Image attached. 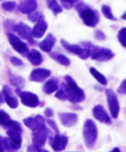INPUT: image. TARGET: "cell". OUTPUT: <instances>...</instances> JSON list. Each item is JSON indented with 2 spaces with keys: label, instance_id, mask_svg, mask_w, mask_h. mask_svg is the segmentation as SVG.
I'll list each match as a JSON object with an SVG mask.
<instances>
[{
  "label": "cell",
  "instance_id": "1",
  "mask_svg": "<svg viewBox=\"0 0 126 152\" xmlns=\"http://www.w3.org/2000/svg\"><path fill=\"white\" fill-rule=\"evenodd\" d=\"M64 80L65 83H62V89L66 93L67 100L73 104H79L83 102L86 98L85 92L78 86L74 79L71 76L67 75L64 77Z\"/></svg>",
  "mask_w": 126,
  "mask_h": 152
},
{
  "label": "cell",
  "instance_id": "2",
  "mask_svg": "<svg viewBox=\"0 0 126 152\" xmlns=\"http://www.w3.org/2000/svg\"><path fill=\"white\" fill-rule=\"evenodd\" d=\"M76 10L79 12L83 23L88 27H95L99 22V14L96 10L84 3H79L76 5Z\"/></svg>",
  "mask_w": 126,
  "mask_h": 152
},
{
  "label": "cell",
  "instance_id": "3",
  "mask_svg": "<svg viewBox=\"0 0 126 152\" xmlns=\"http://www.w3.org/2000/svg\"><path fill=\"white\" fill-rule=\"evenodd\" d=\"M81 45L83 46L87 47L90 49V51H91L90 57L93 60L99 61V62H106L113 58L114 57V53L110 49L94 45L90 42H82Z\"/></svg>",
  "mask_w": 126,
  "mask_h": 152
},
{
  "label": "cell",
  "instance_id": "4",
  "mask_svg": "<svg viewBox=\"0 0 126 152\" xmlns=\"http://www.w3.org/2000/svg\"><path fill=\"white\" fill-rule=\"evenodd\" d=\"M83 137L86 145L92 148L98 139V128L95 122L92 119H87L83 126Z\"/></svg>",
  "mask_w": 126,
  "mask_h": 152
},
{
  "label": "cell",
  "instance_id": "5",
  "mask_svg": "<svg viewBox=\"0 0 126 152\" xmlns=\"http://www.w3.org/2000/svg\"><path fill=\"white\" fill-rule=\"evenodd\" d=\"M6 129V133L8 137H10L12 141H14L16 143L22 145V132L23 129L20 125V124L17 121L10 120L6 124L4 125Z\"/></svg>",
  "mask_w": 126,
  "mask_h": 152
},
{
  "label": "cell",
  "instance_id": "6",
  "mask_svg": "<svg viewBox=\"0 0 126 152\" xmlns=\"http://www.w3.org/2000/svg\"><path fill=\"white\" fill-rule=\"evenodd\" d=\"M60 44L68 51L73 53V54L77 55L81 59L85 60V59H87L90 57L91 51H90V49L87 48V47H81L80 45H71V44H69L68 41H66L64 39L60 40Z\"/></svg>",
  "mask_w": 126,
  "mask_h": 152
},
{
  "label": "cell",
  "instance_id": "7",
  "mask_svg": "<svg viewBox=\"0 0 126 152\" xmlns=\"http://www.w3.org/2000/svg\"><path fill=\"white\" fill-rule=\"evenodd\" d=\"M16 93L20 97V100L23 105L30 107V108H35L39 105V98L36 94L30 92V91H22L20 89L16 90Z\"/></svg>",
  "mask_w": 126,
  "mask_h": 152
},
{
  "label": "cell",
  "instance_id": "8",
  "mask_svg": "<svg viewBox=\"0 0 126 152\" xmlns=\"http://www.w3.org/2000/svg\"><path fill=\"white\" fill-rule=\"evenodd\" d=\"M105 95H106V99H107V103H108L111 115L114 119H117L118 117L119 111H120V105H119L118 99H117L116 94L111 89L105 90Z\"/></svg>",
  "mask_w": 126,
  "mask_h": 152
},
{
  "label": "cell",
  "instance_id": "9",
  "mask_svg": "<svg viewBox=\"0 0 126 152\" xmlns=\"http://www.w3.org/2000/svg\"><path fill=\"white\" fill-rule=\"evenodd\" d=\"M13 31L21 37L24 40H28L30 43L31 44H35L34 36H33V32H32V29L26 23H23V22H19V23H16L13 25L12 27Z\"/></svg>",
  "mask_w": 126,
  "mask_h": 152
},
{
  "label": "cell",
  "instance_id": "10",
  "mask_svg": "<svg viewBox=\"0 0 126 152\" xmlns=\"http://www.w3.org/2000/svg\"><path fill=\"white\" fill-rule=\"evenodd\" d=\"M49 134V130L45 126L41 127L39 129H35L32 131V142L33 144L36 147L42 148L44 146L46 143V141L48 139Z\"/></svg>",
  "mask_w": 126,
  "mask_h": 152
},
{
  "label": "cell",
  "instance_id": "11",
  "mask_svg": "<svg viewBox=\"0 0 126 152\" xmlns=\"http://www.w3.org/2000/svg\"><path fill=\"white\" fill-rule=\"evenodd\" d=\"M8 39H9L10 45L17 52L24 55V57H26V55L29 52V48L24 42H23L17 36H16L13 33H10V32L8 33Z\"/></svg>",
  "mask_w": 126,
  "mask_h": 152
},
{
  "label": "cell",
  "instance_id": "12",
  "mask_svg": "<svg viewBox=\"0 0 126 152\" xmlns=\"http://www.w3.org/2000/svg\"><path fill=\"white\" fill-rule=\"evenodd\" d=\"M49 143L55 151H61L66 149L68 143V137L67 136L60 135L58 133L55 137H50Z\"/></svg>",
  "mask_w": 126,
  "mask_h": 152
},
{
  "label": "cell",
  "instance_id": "13",
  "mask_svg": "<svg viewBox=\"0 0 126 152\" xmlns=\"http://www.w3.org/2000/svg\"><path fill=\"white\" fill-rule=\"evenodd\" d=\"M92 115L96 120H98L99 122H100L102 124H107V125L112 124L111 117L106 112L104 106H102L101 104L94 106V108L92 109Z\"/></svg>",
  "mask_w": 126,
  "mask_h": 152
},
{
  "label": "cell",
  "instance_id": "14",
  "mask_svg": "<svg viewBox=\"0 0 126 152\" xmlns=\"http://www.w3.org/2000/svg\"><path fill=\"white\" fill-rule=\"evenodd\" d=\"M23 124L32 131L45 126V119L41 115H36L35 117H30L23 119Z\"/></svg>",
  "mask_w": 126,
  "mask_h": 152
},
{
  "label": "cell",
  "instance_id": "15",
  "mask_svg": "<svg viewBox=\"0 0 126 152\" xmlns=\"http://www.w3.org/2000/svg\"><path fill=\"white\" fill-rule=\"evenodd\" d=\"M51 75V70L44 68H37L31 71L30 75V80L32 82L42 83Z\"/></svg>",
  "mask_w": 126,
  "mask_h": 152
},
{
  "label": "cell",
  "instance_id": "16",
  "mask_svg": "<svg viewBox=\"0 0 126 152\" xmlns=\"http://www.w3.org/2000/svg\"><path fill=\"white\" fill-rule=\"evenodd\" d=\"M3 93L4 96V101L8 104V106L12 109H16L18 107V100L13 95L12 89L8 85H4L3 87Z\"/></svg>",
  "mask_w": 126,
  "mask_h": 152
},
{
  "label": "cell",
  "instance_id": "17",
  "mask_svg": "<svg viewBox=\"0 0 126 152\" xmlns=\"http://www.w3.org/2000/svg\"><path fill=\"white\" fill-rule=\"evenodd\" d=\"M59 118L62 125L66 127H72L78 123V116L75 113H59Z\"/></svg>",
  "mask_w": 126,
  "mask_h": 152
},
{
  "label": "cell",
  "instance_id": "18",
  "mask_svg": "<svg viewBox=\"0 0 126 152\" xmlns=\"http://www.w3.org/2000/svg\"><path fill=\"white\" fill-rule=\"evenodd\" d=\"M37 5L36 0H21L18 10L23 14H30L36 10Z\"/></svg>",
  "mask_w": 126,
  "mask_h": 152
},
{
  "label": "cell",
  "instance_id": "19",
  "mask_svg": "<svg viewBox=\"0 0 126 152\" xmlns=\"http://www.w3.org/2000/svg\"><path fill=\"white\" fill-rule=\"evenodd\" d=\"M55 42H56V38L55 37L49 33L48 34L47 37L39 44V47L40 49L44 51V52H50L53 49V47L55 46Z\"/></svg>",
  "mask_w": 126,
  "mask_h": 152
},
{
  "label": "cell",
  "instance_id": "20",
  "mask_svg": "<svg viewBox=\"0 0 126 152\" xmlns=\"http://www.w3.org/2000/svg\"><path fill=\"white\" fill-rule=\"evenodd\" d=\"M47 30H48V23L44 19H42L38 22H36V23L35 24V26L32 29L34 37H35V38L42 37L47 31Z\"/></svg>",
  "mask_w": 126,
  "mask_h": 152
},
{
  "label": "cell",
  "instance_id": "21",
  "mask_svg": "<svg viewBox=\"0 0 126 152\" xmlns=\"http://www.w3.org/2000/svg\"><path fill=\"white\" fill-rule=\"evenodd\" d=\"M26 57H27V58L29 59V61L35 66L40 65L43 61L42 54L37 50H35V49L31 50L30 51H29L28 54L26 55Z\"/></svg>",
  "mask_w": 126,
  "mask_h": 152
},
{
  "label": "cell",
  "instance_id": "22",
  "mask_svg": "<svg viewBox=\"0 0 126 152\" xmlns=\"http://www.w3.org/2000/svg\"><path fill=\"white\" fill-rule=\"evenodd\" d=\"M58 88H59V80L56 77H53L44 83L42 87V91L44 93L52 94L58 91Z\"/></svg>",
  "mask_w": 126,
  "mask_h": 152
},
{
  "label": "cell",
  "instance_id": "23",
  "mask_svg": "<svg viewBox=\"0 0 126 152\" xmlns=\"http://www.w3.org/2000/svg\"><path fill=\"white\" fill-rule=\"evenodd\" d=\"M50 58H53L54 60H55L58 64L63 65V66H69L71 64V61L70 59L65 56L64 54H61V53H59V52H52L50 53Z\"/></svg>",
  "mask_w": 126,
  "mask_h": 152
},
{
  "label": "cell",
  "instance_id": "24",
  "mask_svg": "<svg viewBox=\"0 0 126 152\" xmlns=\"http://www.w3.org/2000/svg\"><path fill=\"white\" fill-rule=\"evenodd\" d=\"M10 83H12V86L16 87L17 89H23L25 84V81L23 79V77H20V76H17V75H13V74H10Z\"/></svg>",
  "mask_w": 126,
  "mask_h": 152
},
{
  "label": "cell",
  "instance_id": "25",
  "mask_svg": "<svg viewBox=\"0 0 126 152\" xmlns=\"http://www.w3.org/2000/svg\"><path fill=\"white\" fill-rule=\"evenodd\" d=\"M4 146L5 151H16L21 148V145L16 143L10 137L4 138Z\"/></svg>",
  "mask_w": 126,
  "mask_h": 152
},
{
  "label": "cell",
  "instance_id": "26",
  "mask_svg": "<svg viewBox=\"0 0 126 152\" xmlns=\"http://www.w3.org/2000/svg\"><path fill=\"white\" fill-rule=\"evenodd\" d=\"M46 2L48 9L55 15H58L62 12V6L59 4L56 0H46Z\"/></svg>",
  "mask_w": 126,
  "mask_h": 152
},
{
  "label": "cell",
  "instance_id": "27",
  "mask_svg": "<svg viewBox=\"0 0 126 152\" xmlns=\"http://www.w3.org/2000/svg\"><path fill=\"white\" fill-rule=\"evenodd\" d=\"M89 71H90V73L92 74V76L98 81V82L100 84H102V85H106L107 84V79H106V77L104 76L102 73H100L99 70H97L95 68H93V67H91L90 69H89Z\"/></svg>",
  "mask_w": 126,
  "mask_h": 152
},
{
  "label": "cell",
  "instance_id": "28",
  "mask_svg": "<svg viewBox=\"0 0 126 152\" xmlns=\"http://www.w3.org/2000/svg\"><path fill=\"white\" fill-rule=\"evenodd\" d=\"M101 12L104 14V16L109 19V20H112V21H117V18H115V16L113 15V13L112 12V9L109 5L106 4H103L101 7Z\"/></svg>",
  "mask_w": 126,
  "mask_h": 152
},
{
  "label": "cell",
  "instance_id": "29",
  "mask_svg": "<svg viewBox=\"0 0 126 152\" xmlns=\"http://www.w3.org/2000/svg\"><path fill=\"white\" fill-rule=\"evenodd\" d=\"M28 18L31 21V22H38L42 19H44V16L42 15V13L39 12H33L29 14Z\"/></svg>",
  "mask_w": 126,
  "mask_h": 152
},
{
  "label": "cell",
  "instance_id": "30",
  "mask_svg": "<svg viewBox=\"0 0 126 152\" xmlns=\"http://www.w3.org/2000/svg\"><path fill=\"white\" fill-rule=\"evenodd\" d=\"M117 39L122 46L126 49V27L122 28L117 33Z\"/></svg>",
  "mask_w": 126,
  "mask_h": 152
},
{
  "label": "cell",
  "instance_id": "31",
  "mask_svg": "<svg viewBox=\"0 0 126 152\" xmlns=\"http://www.w3.org/2000/svg\"><path fill=\"white\" fill-rule=\"evenodd\" d=\"M2 8H3V10H4L6 12H13L16 8V2H14V1L4 2L2 4Z\"/></svg>",
  "mask_w": 126,
  "mask_h": 152
},
{
  "label": "cell",
  "instance_id": "32",
  "mask_svg": "<svg viewBox=\"0 0 126 152\" xmlns=\"http://www.w3.org/2000/svg\"><path fill=\"white\" fill-rule=\"evenodd\" d=\"M10 120H11V117L9 116V114H7L4 110H0V125L6 124Z\"/></svg>",
  "mask_w": 126,
  "mask_h": 152
},
{
  "label": "cell",
  "instance_id": "33",
  "mask_svg": "<svg viewBox=\"0 0 126 152\" xmlns=\"http://www.w3.org/2000/svg\"><path fill=\"white\" fill-rule=\"evenodd\" d=\"M61 1V4H62V6L66 9H71L73 5H74V3L77 2L78 0H60Z\"/></svg>",
  "mask_w": 126,
  "mask_h": 152
},
{
  "label": "cell",
  "instance_id": "34",
  "mask_svg": "<svg viewBox=\"0 0 126 152\" xmlns=\"http://www.w3.org/2000/svg\"><path fill=\"white\" fill-rule=\"evenodd\" d=\"M10 61H11V63H12V64L15 65V66H23V64H24L23 61L20 58H17V57H11L10 58Z\"/></svg>",
  "mask_w": 126,
  "mask_h": 152
},
{
  "label": "cell",
  "instance_id": "35",
  "mask_svg": "<svg viewBox=\"0 0 126 152\" xmlns=\"http://www.w3.org/2000/svg\"><path fill=\"white\" fill-rule=\"evenodd\" d=\"M55 97L60 99V100H62V101L67 100V96H66V93H65V91H64V90L62 88L60 90H59L57 92L55 93Z\"/></svg>",
  "mask_w": 126,
  "mask_h": 152
},
{
  "label": "cell",
  "instance_id": "36",
  "mask_svg": "<svg viewBox=\"0 0 126 152\" xmlns=\"http://www.w3.org/2000/svg\"><path fill=\"white\" fill-rule=\"evenodd\" d=\"M47 123H48V124L51 127V129H53L56 134L59 133V128H58L57 124H56V123L54 121V120H51V119H48L47 120Z\"/></svg>",
  "mask_w": 126,
  "mask_h": 152
},
{
  "label": "cell",
  "instance_id": "37",
  "mask_svg": "<svg viewBox=\"0 0 126 152\" xmlns=\"http://www.w3.org/2000/svg\"><path fill=\"white\" fill-rule=\"evenodd\" d=\"M117 92L122 95H126V79L120 83V85L117 88Z\"/></svg>",
  "mask_w": 126,
  "mask_h": 152
},
{
  "label": "cell",
  "instance_id": "38",
  "mask_svg": "<svg viewBox=\"0 0 126 152\" xmlns=\"http://www.w3.org/2000/svg\"><path fill=\"white\" fill-rule=\"evenodd\" d=\"M94 37H95V38L98 39V40H104V39L106 38L105 34L102 31H100V30H97V31H95Z\"/></svg>",
  "mask_w": 126,
  "mask_h": 152
},
{
  "label": "cell",
  "instance_id": "39",
  "mask_svg": "<svg viewBox=\"0 0 126 152\" xmlns=\"http://www.w3.org/2000/svg\"><path fill=\"white\" fill-rule=\"evenodd\" d=\"M28 151H47V150H43L42 148H39V147H36L35 146L34 144L33 145H30L27 149Z\"/></svg>",
  "mask_w": 126,
  "mask_h": 152
},
{
  "label": "cell",
  "instance_id": "40",
  "mask_svg": "<svg viewBox=\"0 0 126 152\" xmlns=\"http://www.w3.org/2000/svg\"><path fill=\"white\" fill-rule=\"evenodd\" d=\"M44 116L47 117V118H50L54 116V110L51 109V108H47L44 110Z\"/></svg>",
  "mask_w": 126,
  "mask_h": 152
},
{
  "label": "cell",
  "instance_id": "41",
  "mask_svg": "<svg viewBox=\"0 0 126 152\" xmlns=\"http://www.w3.org/2000/svg\"><path fill=\"white\" fill-rule=\"evenodd\" d=\"M4 138L0 136V151H4Z\"/></svg>",
  "mask_w": 126,
  "mask_h": 152
},
{
  "label": "cell",
  "instance_id": "42",
  "mask_svg": "<svg viewBox=\"0 0 126 152\" xmlns=\"http://www.w3.org/2000/svg\"><path fill=\"white\" fill-rule=\"evenodd\" d=\"M4 102H5L4 101V93L2 91V92H0V104H3V103H4Z\"/></svg>",
  "mask_w": 126,
  "mask_h": 152
},
{
  "label": "cell",
  "instance_id": "43",
  "mask_svg": "<svg viewBox=\"0 0 126 152\" xmlns=\"http://www.w3.org/2000/svg\"><path fill=\"white\" fill-rule=\"evenodd\" d=\"M121 18L124 19V20H126V12H125V13L121 16Z\"/></svg>",
  "mask_w": 126,
  "mask_h": 152
},
{
  "label": "cell",
  "instance_id": "44",
  "mask_svg": "<svg viewBox=\"0 0 126 152\" xmlns=\"http://www.w3.org/2000/svg\"><path fill=\"white\" fill-rule=\"evenodd\" d=\"M112 151H120V150H119V149H117V148H115V149H113V150H112Z\"/></svg>",
  "mask_w": 126,
  "mask_h": 152
}]
</instances>
